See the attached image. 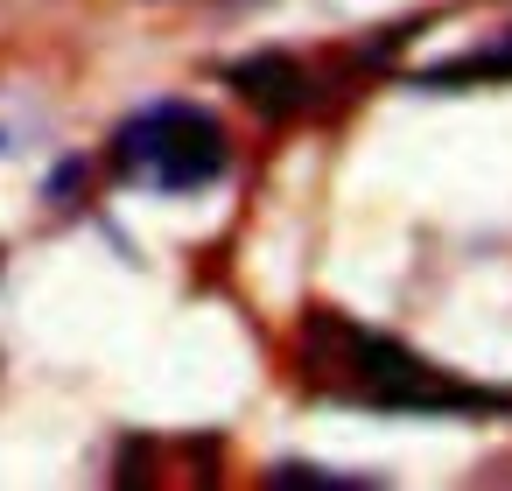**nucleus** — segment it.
Here are the masks:
<instances>
[{"instance_id": "obj_1", "label": "nucleus", "mask_w": 512, "mask_h": 491, "mask_svg": "<svg viewBox=\"0 0 512 491\" xmlns=\"http://www.w3.org/2000/svg\"><path fill=\"white\" fill-rule=\"evenodd\" d=\"M302 365H309L316 386H330L344 400H365V407H386V414H484V407H512L505 393L449 379L428 358H414L407 344H393L379 330H358L344 316H309L302 323Z\"/></svg>"}, {"instance_id": "obj_2", "label": "nucleus", "mask_w": 512, "mask_h": 491, "mask_svg": "<svg viewBox=\"0 0 512 491\" xmlns=\"http://www.w3.org/2000/svg\"><path fill=\"white\" fill-rule=\"evenodd\" d=\"M113 169L141 190H162V197H190V190H211L225 169H232V148H225V127L204 113V106H183V99H162V106H141L120 134H113Z\"/></svg>"}, {"instance_id": "obj_3", "label": "nucleus", "mask_w": 512, "mask_h": 491, "mask_svg": "<svg viewBox=\"0 0 512 491\" xmlns=\"http://www.w3.org/2000/svg\"><path fill=\"white\" fill-rule=\"evenodd\" d=\"M232 85H239L260 113H295V106H309V78H302V64H288V57H246V64H232Z\"/></svg>"}, {"instance_id": "obj_4", "label": "nucleus", "mask_w": 512, "mask_h": 491, "mask_svg": "<svg viewBox=\"0 0 512 491\" xmlns=\"http://www.w3.org/2000/svg\"><path fill=\"white\" fill-rule=\"evenodd\" d=\"M498 78H512V36H498V43L470 50V57L428 64V71H421L414 85H435V92H449V85H498Z\"/></svg>"}, {"instance_id": "obj_5", "label": "nucleus", "mask_w": 512, "mask_h": 491, "mask_svg": "<svg viewBox=\"0 0 512 491\" xmlns=\"http://www.w3.org/2000/svg\"><path fill=\"white\" fill-rule=\"evenodd\" d=\"M274 484H316V491H358L372 477H344V470H323V463H281Z\"/></svg>"}]
</instances>
